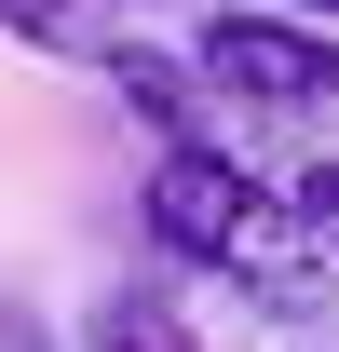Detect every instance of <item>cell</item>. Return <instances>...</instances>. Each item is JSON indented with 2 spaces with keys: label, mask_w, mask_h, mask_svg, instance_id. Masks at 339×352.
I'll return each instance as SVG.
<instances>
[{
  "label": "cell",
  "mask_w": 339,
  "mask_h": 352,
  "mask_svg": "<svg viewBox=\"0 0 339 352\" xmlns=\"http://www.w3.org/2000/svg\"><path fill=\"white\" fill-rule=\"evenodd\" d=\"M285 190H298V217H312V244H326V258H339V163H312V176H285Z\"/></svg>",
  "instance_id": "5b68a950"
},
{
  "label": "cell",
  "mask_w": 339,
  "mask_h": 352,
  "mask_svg": "<svg viewBox=\"0 0 339 352\" xmlns=\"http://www.w3.org/2000/svg\"><path fill=\"white\" fill-rule=\"evenodd\" d=\"M150 244H163L176 271H217V285H245L258 311H285V325H312V311L339 298L326 285V244H312V217H298L285 176H258L245 149H217V135H163V163H150Z\"/></svg>",
  "instance_id": "6da1fadb"
},
{
  "label": "cell",
  "mask_w": 339,
  "mask_h": 352,
  "mask_svg": "<svg viewBox=\"0 0 339 352\" xmlns=\"http://www.w3.org/2000/svg\"><path fill=\"white\" fill-rule=\"evenodd\" d=\"M271 14H312V28H339V0H271Z\"/></svg>",
  "instance_id": "52a82bcc"
},
{
  "label": "cell",
  "mask_w": 339,
  "mask_h": 352,
  "mask_svg": "<svg viewBox=\"0 0 339 352\" xmlns=\"http://www.w3.org/2000/svg\"><path fill=\"white\" fill-rule=\"evenodd\" d=\"M190 82L245 122H339V28L271 14V0H217L190 41Z\"/></svg>",
  "instance_id": "7a4b0ae2"
},
{
  "label": "cell",
  "mask_w": 339,
  "mask_h": 352,
  "mask_svg": "<svg viewBox=\"0 0 339 352\" xmlns=\"http://www.w3.org/2000/svg\"><path fill=\"white\" fill-rule=\"evenodd\" d=\"M95 14H176V0H95Z\"/></svg>",
  "instance_id": "ba28073f"
},
{
  "label": "cell",
  "mask_w": 339,
  "mask_h": 352,
  "mask_svg": "<svg viewBox=\"0 0 339 352\" xmlns=\"http://www.w3.org/2000/svg\"><path fill=\"white\" fill-rule=\"evenodd\" d=\"M0 352H54V339H41V311H14V298H0Z\"/></svg>",
  "instance_id": "8992f818"
},
{
  "label": "cell",
  "mask_w": 339,
  "mask_h": 352,
  "mask_svg": "<svg viewBox=\"0 0 339 352\" xmlns=\"http://www.w3.org/2000/svg\"><path fill=\"white\" fill-rule=\"evenodd\" d=\"M0 41H28V54H68V68H95V54L123 41L95 0H0Z\"/></svg>",
  "instance_id": "277c9868"
},
{
  "label": "cell",
  "mask_w": 339,
  "mask_h": 352,
  "mask_svg": "<svg viewBox=\"0 0 339 352\" xmlns=\"http://www.w3.org/2000/svg\"><path fill=\"white\" fill-rule=\"evenodd\" d=\"M298 352H312V339H298Z\"/></svg>",
  "instance_id": "9c48e42d"
},
{
  "label": "cell",
  "mask_w": 339,
  "mask_h": 352,
  "mask_svg": "<svg viewBox=\"0 0 339 352\" xmlns=\"http://www.w3.org/2000/svg\"><path fill=\"white\" fill-rule=\"evenodd\" d=\"M82 352H204V339H190V311H176L163 285H109V298L82 311Z\"/></svg>",
  "instance_id": "3957f363"
}]
</instances>
